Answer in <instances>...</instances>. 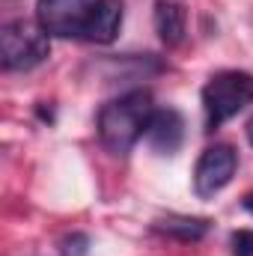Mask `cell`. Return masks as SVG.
<instances>
[{
  "label": "cell",
  "mask_w": 253,
  "mask_h": 256,
  "mask_svg": "<svg viewBox=\"0 0 253 256\" xmlns=\"http://www.w3.org/2000/svg\"><path fill=\"white\" fill-rule=\"evenodd\" d=\"M92 0H36V24L48 36L72 39L84 33V21Z\"/></svg>",
  "instance_id": "5"
},
{
  "label": "cell",
  "mask_w": 253,
  "mask_h": 256,
  "mask_svg": "<svg viewBox=\"0 0 253 256\" xmlns=\"http://www.w3.org/2000/svg\"><path fill=\"white\" fill-rule=\"evenodd\" d=\"M253 102V74L226 68L208 78L202 86V110H206V128L214 131L232 116H238Z\"/></svg>",
  "instance_id": "2"
},
{
  "label": "cell",
  "mask_w": 253,
  "mask_h": 256,
  "mask_svg": "<svg viewBox=\"0 0 253 256\" xmlns=\"http://www.w3.org/2000/svg\"><path fill=\"white\" fill-rule=\"evenodd\" d=\"M152 114H155V104L149 90H131L126 96L108 102L96 120L102 146L114 155H128L131 146L146 134Z\"/></svg>",
  "instance_id": "1"
},
{
  "label": "cell",
  "mask_w": 253,
  "mask_h": 256,
  "mask_svg": "<svg viewBox=\"0 0 253 256\" xmlns=\"http://www.w3.org/2000/svg\"><path fill=\"white\" fill-rule=\"evenodd\" d=\"M250 143H253V122H250Z\"/></svg>",
  "instance_id": "12"
},
{
  "label": "cell",
  "mask_w": 253,
  "mask_h": 256,
  "mask_svg": "<svg viewBox=\"0 0 253 256\" xmlns=\"http://www.w3.org/2000/svg\"><path fill=\"white\" fill-rule=\"evenodd\" d=\"M152 21H155L158 39L167 48L182 45L185 30H188V12H185L182 3H176V0H158L155 3V12H152Z\"/></svg>",
  "instance_id": "8"
},
{
  "label": "cell",
  "mask_w": 253,
  "mask_h": 256,
  "mask_svg": "<svg viewBox=\"0 0 253 256\" xmlns=\"http://www.w3.org/2000/svg\"><path fill=\"white\" fill-rule=\"evenodd\" d=\"M122 18H126L122 0H92L80 39H86L92 45H110L122 30Z\"/></svg>",
  "instance_id": "6"
},
{
  "label": "cell",
  "mask_w": 253,
  "mask_h": 256,
  "mask_svg": "<svg viewBox=\"0 0 253 256\" xmlns=\"http://www.w3.org/2000/svg\"><path fill=\"white\" fill-rule=\"evenodd\" d=\"M146 137H149L152 149H158L164 155H173L182 146V140H185V120L173 108L155 110L152 120H149V128H146Z\"/></svg>",
  "instance_id": "7"
},
{
  "label": "cell",
  "mask_w": 253,
  "mask_h": 256,
  "mask_svg": "<svg viewBox=\"0 0 253 256\" xmlns=\"http://www.w3.org/2000/svg\"><path fill=\"white\" fill-rule=\"evenodd\" d=\"M158 232L170 236V238H179V242H200L206 232H208V220L206 218H185V214H170V218H161L155 224Z\"/></svg>",
  "instance_id": "9"
},
{
  "label": "cell",
  "mask_w": 253,
  "mask_h": 256,
  "mask_svg": "<svg viewBox=\"0 0 253 256\" xmlns=\"http://www.w3.org/2000/svg\"><path fill=\"white\" fill-rule=\"evenodd\" d=\"M236 167H238V152L226 143H214L208 146L200 161H196V170H194V191L200 200H208L218 191H224L232 176H236Z\"/></svg>",
  "instance_id": "4"
},
{
  "label": "cell",
  "mask_w": 253,
  "mask_h": 256,
  "mask_svg": "<svg viewBox=\"0 0 253 256\" xmlns=\"http://www.w3.org/2000/svg\"><path fill=\"white\" fill-rule=\"evenodd\" d=\"M51 54L48 33L33 21H9L0 30V63L6 72H30Z\"/></svg>",
  "instance_id": "3"
},
{
  "label": "cell",
  "mask_w": 253,
  "mask_h": 256,
  "mask_svg": "<svg viewBox=\"0 0 253 256\" xmlns=\"http://www.w3.org/2000/svg\"><path fill=\"white\" fill-rule=\"evenodd\" d=\"M232 254L236 256H253V230L232 232Z\"/></svg>",
  "instance_id": "10"
},
{
  "label": "cell",
  "mask_w": 253,
  "mask_h": 256,
  "mask_svg": "<svg viewBox=\"0 0 253 256\" xmlns=\"http://www.w3.org/2000/svg\"><path fill=\"white\" fill-rule=\"evenodd\" d=\"M244 206H248V208H250V212H253V194H250V196H248V200H244Z\"/></svg>",
  "instance_id": "11"
}]
</instances>
